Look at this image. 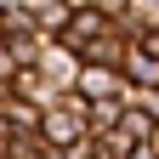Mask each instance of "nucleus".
<instances>
[{"label":"nucleus","mask_w":159,"mask_h":159,"mask_svg":"<svg viewBox=\"0 0 159 159\" xmlns=\"http://www.w3.org/2000/svg\"><path fill=\"white\" fill-rule=\"evenodd\" d=\"M136 51H142V57H153V63H159V23H153V29H142V40H136Z\"/></svg>","instance_id":"f257e3e1"}]
</instances>
